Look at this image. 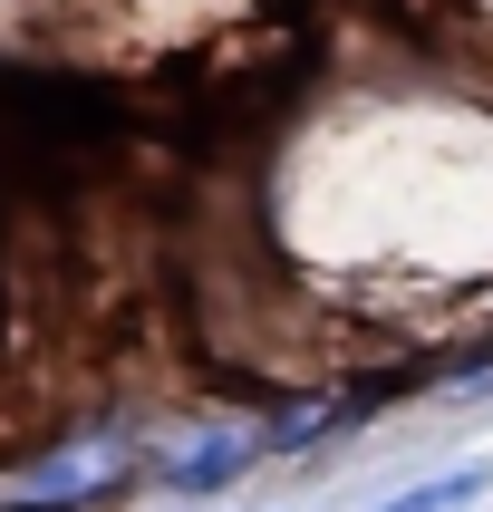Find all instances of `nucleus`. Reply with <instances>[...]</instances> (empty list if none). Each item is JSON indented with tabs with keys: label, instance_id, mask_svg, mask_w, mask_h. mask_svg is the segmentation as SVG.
<instances>
[{
	"label": "nucleus",
	"instance_id": "obj_1",
	"mask_svg": "<svg viewBox=\"0 0 493 512\" xmlns=\"http://www.w3.org/2000/svg\"><path fill=\"white\" fill-rule=\"evenodd\" d=\"M271 435H242V426H203V435H184V445H165V484L174 493H223L242 464L261 455Z\"/></svg>",
	"mask_w": 493,
	"mask_h": 512
},
{
	"label": "nucleus",
	"instance_id": "obj_2",
	"mask_svg": "<svg viewBox=\"0 0 493 512\" xmlns=\"http://www.w3.org/2000/svg\"><path fill=\"white\" fill-rule=\"evenodd\" d=\"M116 464H126L116 445H78V455L39 464V474L20 484V503H29V512H39V503H87V493H107V484H116Z\"/></svg>",
	"mask_w": 493,
	"mask_h": 512
},
{
	"label": "nucleus",
	"instance_id": "obj_3",
	"mask_svg": "<svg viewBox=\"0 0 493 512\" xmlns=\"http://www.w3.org/2000/svg\"><path fill=\"white\" fill-rule=\"evenodd\" d=\"M484 493V464H455V474H435V484H416V493H397L387 512H464Z\"/></svg>",
	"mask_w": 493,
	"mask_h": 512
}]
</instances>
